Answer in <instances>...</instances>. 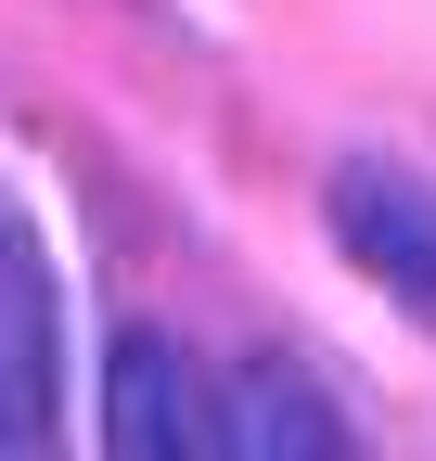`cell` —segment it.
Instances as JSON below:
<instances>
[{
    "label": "cell",
    "mask_w": 436,
    "mask_h": 461,
    "mask_svg": "<svg viewBox=\"0 0 436 461\" xmlns=\"http://www.w3.org/2000/svg\"><path fill=\"white\" fill-rule=\"evenodd\" d=\"M321 218H334V244L359 257V282L386 308H411L436 333V180L398 154H347L334 180H321Z\"/></svg>",
    "instance_id": "1"
},
{
    "label": "cell",
    "mask_w": 436,
    "mask_h": 461,
    "mask_svg": "<svg viewBox=\"0 0 436 461\" xmlns=\"http://www.w3.org/2000/svg\"><path fill=\"white\" fill-rule=\"evenodd\" d=\"M65 423V321H51V269L14 218H0V461L51 448Z\"/></svg>",
    "instance_id": "2"
},
{
    "label": "cell",
    "mask_w": 436,
    "mask_h": 461,
    "mask_svg": "<svg viewBox=\"0 0 436 461\" xmlns=\"http://www.w3.org/2000/svg\"><path fill=\"white\" fill-rule=\"evenodd\" d=\"M103 448H129V461H193L205 448V397L180 384L168 333H129L103 359Z\"/></svg>",
    "instance_id": "3"
},
{
    "label": "cell",
    "mask_w": 436,
    "mask_h": 461,
    "mask_svg": "<svg viewBox=\"0 0 436 461\" xmlns=\"http://www.w3.org/2000/svg\"><path fill=\"white\" fill-rule=\"evenodd\" d=\"M205 436L232 448V461H334L347 423H334V397H308L295 372H232V397H205Z\"/></svg>",
    "instance_id": "4"
}]
</instances>
